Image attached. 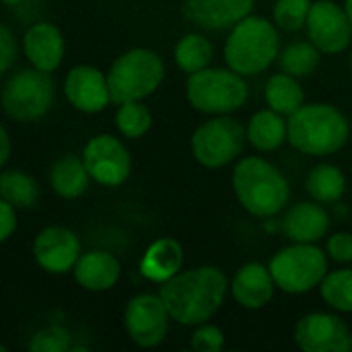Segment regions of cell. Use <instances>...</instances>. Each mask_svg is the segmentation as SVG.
<instances>
[{
	"mask_svg": "<svg viewBox=\"0 0 352 352\" xmlns=\"http://www.w3.org/2000/svg\"><path fill=\"white\" fill-rule=\"evenodd\" d=\"M231 283L219 266H198L182 270L159 287V295L167 305L171 320L186 328H196L212 320L227 295Z\"/></svg>",
	"mask_w": 352,
	"mask_h": 352,
	"instance_id": "obj_1",
	"label": "cell"
},
{
	"mask_svg": "<svg viewBox=\"0 0 352 352\" xmlns=\"http://www.w3.org/2000/svg\"><path fill=\"white\" fill-rule=\"evenodd\" d=\"M231 186L245 212L258 219L280 214L291 202V184L287 175L268 159L241 157L233 169Z\"/></svg>",
	"mask_w": 352,
	"mask_h": 352,
	"instance_id": "obj_2",
	"label": "cell"
},
{
	"mask_svg": "<svg viewBox=\"0 0 352 352\" xmlns=\"http://www.w3.org/2000/svg\"><path fill=\"white\" fill-rule=\"evenodd\" d=\"M289 120V144L307 157H330L342 151L351 136L346 116L332 103H305Z\"/></svg>",
	"mask_w": 352,
	"mask_h": 352,
	"instance_id": "obj_3",
	"label": "cell"
},
{
	"mask_svg": "<svg viewBox=\"0 0 352 352\" xmlns=\"http://www.w3.org/2000/svg\"><path fill=\"white\" fill-rule=\"evenodd\" d=\"M225 64L243 76H258L280 56V35L274 21L248 14L229 29L223 47Z\"/></svg>",
	"mask_w": 352,
	"mask_h": 352,
	"instance_id": "obj_4",
	"label": "cell"
},
{
	"mask_svg": "<svg viewBox=\"0 0 352 352\" xmlns=\"http://www.w3.org/2000/svg\"><path fill=\"white\" fill-rule=\"evenodd\" d=\"M165 80V62L151 47H132L120 54L109 70L107 82L116 105L128 101H144Z\"/></svg>",
	"mask_w": 352,
	"mask_h": 352,
	"instance_id": "obj_5",
	"label": "cell"
},
{
	"mask_svg": "<svg viewBox=\"0 0 352 352\" xmlns=\"http://www.w3.org/2000/svg\"><path fill=\"white\" fill-rule=\"evenodd\" d=\"M250 97L245 76L233 68L208 66L188 76L186 99L198 113L231 116L239 111Z\"/></svg>",
	"mask_w": 352,
	"mask_h": 352,
	"instance_id": "obj_6",
	"label": "cell"
},
{
	"mask_svg": "<svg viewBox=\"0 0 352 352\" xmlns=\"http://www.w3.org/2000/svg\"><path fill=\"white\" fill-rule=\"evenodd\" d=\"M328 252L318 243H293L272 254L268 268L278 291L287 295H305L320 289L328 270Z\"/></svg>",
	"mask_w": 352,
	"mask_h": 352,
	"instance_id": "obj_7",
	"label": "cell"
},
{
	"mask_svg": "<svg viewBox=\"0 0 352 352\" xmlns=\"http://www.w3.org/2000/svg\"><path fill=\"white\" fill-rule=\"evenodd\" d=\"M248 128L231 116H210L190 138V151L198 165L223 169L241 159L248 144Z\"/></svg>",
	"mask_w": 352,
	"mask_h": 352,
	"instance_id": "obj_8",
	"label": "cell"
},
{
	"mask_svg": "<svg viewBox=\"0 0 352 352\" xmlns=\"http://www.w3.org/2000/svg\"><path fill=\"white\" fill-rule=\"evenodd\" d=\"M56 89L47 72L37 68H21L12 72L0 91V103L12 122L31 124L41 120L54 105Z\"/></svg>",
	"mask_w": 352,
	"mask_h": 352,
	"instance_id": "obj_9",
	"label": "cell"
},
{
	"mask_svg": "<svg viewBox=\"0 0 352 352\" xmlns=\"http://www.w3.org/2000/svg\"><path fill=\"white\" fill-rule=\"evenodd\" d=\"M171 316L161 295L138 293L124 307V330L138 349H157L169 334Z\"/></svg>",
	"mask_w": 352,
	"mask_h": 352,
	"instance_id": "obj_10",
	"label": "cell"
},
{
	"mask_svg": "<svg viewBox=\"0 0 352 352\" xmlns=\"http://www.w3.org/2000/svg\"><path fill=\"white\" fill-rule=\"evenodd\" d=\"M82 161L91 179L103 188H120L132 173V155L113 134H95L82 148Z\"/></svg>",
	"mask_w": 352,
	"mask_h": 352,
	"instance_id": "obj_11",
	"label": "cell"
},
{
	"mask_svg": "<svg viewBox=\"0 0 352 352\" xmlns=\"http://www.w3.org/2000/svg\"><path fill=\"white\" fill-rule=\"evenodd\" d=\"M297 349L303 352L352 351V332L346 322L332 311L305 314L293 330Z\"/></svg>",
	"mask_w": 352,
	"mask_h": 352,
	"instance_id": "obj_12",
	"label": "cell"
},
{
	"mask_svg": "<svg viewBox=\"0 0 352 352\" xmlns=\"http://www.w3.org/2000/svg\"><path fill=\"white\" fill-rule=\"evenodd\" d=\"M305 29L309 41L328 56L342 54L352 41V25L346 8L334 0H316Z\"/></svg>",
	"mask_w": 352,
	"mask_h": 352,
	"instance_id": "obj_13",
	"label": "cell"
},
{
	"mask_svg": "<svg viewBox=\"0 0 352 352\" xmlns=\"http://www.w3.org/2000/svg\"><path fill=\"white\" fill-rule=\"evenodd\" d=\"M80 239L78 235L62 225L43 227L33 239V260L35 264L54 276H62L74 270L80 258Z\"/></svg>",
	"mask_w": 352,
	"mask_h": 352,
	"instance_id": "obj_14",
	"label": "cell"
},
{
	"mask_svg": "<svg viewBox=\"0 0 352 352\" xmlns=\"http://www.w3.org/2000/svg\"><path fill=\"white\" fill-rule=\"evenodd\" d=\"M64 97L66 101L82 113H99L111 101L107 72L99 70L93 64H76L66 72L64 78Z\"/></svg>",
	"mask_w": 352,
	"mask_h": 352,
	"instance_id": "obj_15",
	"label": "cell"
},
{
	"mask_svg": "<svg viewBox=\"0 0 352 352\" xmlns=\"http://www.w3.org/2000/svg\"><path fill=\"white\" fill-rule=\"evenodd\" d=\"M274 276L268 264L248 262L243 264L231 278V297L233 301L248 311L264 309L276 293Z\"/></svg>",
	"mask_w": 352,
	"mask_h": 352,
	"instance_id": "obj_16",
	"label": "cell"
},
{
	"mask_svg": "<svg viewBox=\"0 0 352 352\" xmlns=\"http://www.w3.org/2000/svg\"><path fill=\"white\" fill-rule=\"evenodd\" d=\"M64 35L54 23H33L23 35V54L27 62L41 72L52 74L58 70L64 60Z\"/></svg>",
	"mask_w": 352,
	"mask_h": 352,
	"instance_id": "obj_17",
	"label": "cell"
},
{
	"mask_svg": "<svg viewBox=\"0 0 352 352\" xmlns=\"http://www.w3.org/2000/svg\"><path fill=\"white\" fill-rule=\"evenodd\" d=\"M256 0H184L186 16L206 31H225L252 14Z\"/></svg>",
	"mask_w": 352,
	"mask_h": 352,
	"instance_id": "obj_18",
	"label": "cell"
},
{
	"mask_svg": "<svg viewBox=\"0 0 352 352\" xmlns=\"http://www.w3.org/2000/svg\"><path fill=\"white\" fill-rule=\"evenodd\" d=\"M72 276L76 285L89 293H107L120 283L122 264L105 250H89L80 254Z\"/></svg>",
	"mask_w": 352,
	"mask_h": 352,
	"instance_id": "obj_19",
	"label": "cell"
},
{
	"mask_svg": "<svg viewBox=\"0 0 352 352\" xmlns=\"http://www.w3.org/2000/svg\"><path fill=\"white\" fill-rule=\"evenodd\" d=\"M330 214L324 204L305 200L289 208L283 219V233L293 243H318L328 237Z\"/></svg>",
	"mask_w": 352,
	"mask_h": 352,
	"instance_id": "obj_20",
	"label": "cell"
},
{
	"mask_svg": "<svg viewBox=\"0 0 352 352\" xmlns=\"http://www.w3.org/2000/svg\"><path fill=\"white\" fill-rule=\"evenodd\" d=\"M138 268L146 280L155 285H163L182 272L184 245L175 237H159L144 250Z\"/></svg>",
	"mask_w": 352,
	"mask_h": 352,
	"instance_id": "obj_21",
	"label": "cell"
},
{
	"mask_svg": "<svg viewBox=\"0 0 352 352\" xmlns=\"http://www.w3.org/2000/svg\"><path fill=\"white\" fill-rule=\"evenodd\" d=\"M47 179L56 196L64 200H76L87 192L91 175L87 171L82 155L64 153L52 163L47 171Z\"/></svg>",
	"mask_w": 352,
	"mask_h": 352,
	"instance_id": "obj_22",
	"label": "cell"
},
{
	"mask_svg": "<svg viewBox=\"0 0 352 352\" xmlns=\"http://www.w3.org/2000/svg\"><path fill=\"white\" fill-rule=\"evenodd\" d=\"M245 128L250 144L260 153L278 151L285 142H289V120L270 107L256 111Z\"/></svg>",
	"mask_w": 352,
	"mask_h": 352,
	"instance_id": "obj_23",
	"label": "cell"
},
{
	"mask_svg": "<svg viewBox=\"0 0 352 352\" xmlns=\"http://www.w3.org/2000/svg\"><path fill=\"white\" fill-rule=\"evenodd\" d=\"M264 99L270 109L289 118L305 105V91L297 76L283 70L268 76L264 85Z\"/></svg>",
	"mask_w": 352,
	"mask_h": 352,
	"instance_id": "obj_24",
	"label": "cell"
},
{
	"mask_svg": "<svg viewBox=\"0 0 352 352\" xmlns=\"http://www.w3.org/2000/svg\"><path fill=\"white\" fill-rule=\"evenodd\" d=\"M305 192L320 204H334L346 192V175L338 165L320 163L309 169L305 179Z\"/></svg>",
	"mask_w": 352,
	"mask_h": 352,
	"instance_id": "obj_25",
	"label": "cell"
},
{
	"mask_svg": "<svg viewBox=\"0 0 352 352\" xmlns=\"http://www.w3.org/2000/svg\"><path fill=\"white\" fill-rule=\"evenodd\" d=\"M173 60H175V66L190 76V74L200 72L212 64L214 45L206 35H202L198 31L186 33L177 39V43L173 47Z\"/></svg>",
	"mask_w": 352,
	"mask_h": 352,
	"instance_id": "obj_26",
	"label": "cell"
},
{
	"mask_svg": "<svg viewBox=\"0 0 352 352\" xmlns=\"http://www.w3.org/2000/svg\"><path fill=\"white\" fill-rule=\"evenodd\" d=\"M0 198L19 210H29L39 200V186L21 169H4L0 173Z\"/></svg>",
	"mask_w": 352,
	"mask_h": 352,
	"instance_id": "obj_27",
	"label": "cell"
},
{
	"mask_svg": "<svg viewBox=\"0 0 352 352\" xmlns=\"http://www.w3.org/2000/svg\"><path fill=\"white\" fill-rule=\"evenodd\" d=\"M320 60H322V52L311 41H293L278 56L280 70L297 78L311 76L318 70Z\"/></svg>",
	"mask_w": 352,
	"mask_h": 352,
	"instance_id": "obj_28",
	"label": "cell"
},
{
	"mask_svg": "<svg viewBox=\"0 0 352 352\" xmlns=\"http://www.w3.org/2000/svg\"><path fill=\"white\" fill-rule=\"evenodd\" d=\"M320 297L330 309L352 314V268L328 272L320 285Z\"/></svg>",
	"mask_w": 352,
	"mask_h": 352,
	"instance_id": "obj_29",
	"label": "cell"
},
{
	"mask_svg": "<svg viewBox=\"0 0 352 352\" xmlns=\"http://www.w3.org/2000/svg\"><path fill=\"white\" fill-rule=\"evenodd\" d=\"M113 122H116L118 132L124 138L136 140V138H142L151 130L153 113L148 105H144V101H128V103H120Z\"/></svg>",
	"mask_w": 352,
	"mask_h": 352,
	"instance_id": "obj_30",
	"label": "cell"
},
{
	"mask_svg": "<svg viewBox=\"0 0 352 352\" xmlns=\"http://www.w3.org/2000/svg\"><path fill=\"white\" fill-rule=\"evenodd\" d=\"M311 4V0H276L272 8V21L283 31H299L307 25Z\"/></svg>",
	"mask_w": 352,
	"mask_h": 352,
	"instance_id": "obj_31",
	"label": "cell"
},
{
	"mask_svg": "<svg viewBox=\"0 0 352 352\" xmlns=\"http://www.w3.org/2000/svg\"><path fill=\"white\" fill-rule=\"evenodd\" d=\"M72 346H74L72 336L62 326L41 328L27 342V351L29 352H70Z\"/></svg>",
	"mask_w": 352,
	"mask_h": 352,
	"instance_id": "obj_32",
	"label": "cell"
},
{
	"mask_svg": "<svg viewBox=\"0 0 352 352\" xmlns=\"http://www.w3.org/2000/svg\"><path fill=\"white\" fill-rule=\"evenodd\" d=\"M190 349L194 352H221L225 349V334L214 324H200L190 336Z\"/></svg>",
	"mask_w": 352,
	"mask_h": 352,
	"instance_id": "obj_33",
	"label": "cell"
},
{
	"mask_svg": "<svg viewBox=\"0 0 352 352\" xmlns=\"http://www.w3.org/2000/svg\"><path fill=\"white\" fill-rule=\"evenodd\" d=\"M328 258L336 264H351L352 262V233L338 231L328 237L326 241Z\"/></svg>",
	"mask_w": 352,
	"mask_h": 352,
	"instance_id": "obj_34",
	"label": "cell"
},
{
	"mask_svg": "<svg viewBox=\"0 0 352 352\" xmlns=\"http://www.w3.org/2000/svg\"><path fill=\"white\" fill-rule=\"evenodd\" d=\"M16 54H19L16 35L6 23H2L0 25V74L2 76L8 74V70L16 62Z\"/></svg>",
	"mask_w": 352,
	"mask_h": 352,
	"instance_id": "obj_35",
	"label": "cell"
},
{
	"mask_svg": "<svg viewBox=\"0 0 352 352\" xmlns=\"http://www.w3.org/2000/svg\"><path fill=\"white\" fill-rule=\"evenodd\" d=\"M16 210L10 202L0 200V241L6 243L16 231Z\"/></svg>",
	"mask_w": 352,
	"mask_h": 352,
	"instance_id": "obj_36",
	"label": "cell"
},
{
	"mask_svg": "<svg viewBox=\"0 0 352 352\" xmlns=\"http://www.w3.org/2000/svg\"><path fill=\"white\" fill-rule=\"evenodd\" d=\"M8 157H10V134H8V128L2 126L0 128V165L2 167H6Z\"/></svg>",
	"mask_w": 352,
	"mask_h": 352,
	"instance_id": "obj_37",
	"label": "cell"
},
{
	"mask_svg": "<svg viewBox=\"0 0 352 352\" xmlns=\"http://www.w3.org/2000/svg\"><path fill=\"white\" fill-rule=\"evenodd\" d=\"M344 8H346V14H349L352 25V0H344Z\"/></svg>",
	"mask_w": 352,
	"mask_h": 352,
	"instance_id": "obj_38",
	"label": "cell"
},
{
	"mask_svg": "<svg viewBox=\"0 0 352 352\" xmlns=\"http://www.w3.org/2000/svg\"><path fill=\"white\" fill-rule=\"evenodd\" d=\"M2 2H4L6 6H19V4H21L23 0H2Z\"/></svg>",
	"mask_w": 352,
	"mask_h": 352,
	"instance_id": "obj_39",
	"label": "cell"
},
{
	"mask_svg": "<svg viewBox=\"0 0 352 352\" xmlns=\"http://www.w3.org/2000/svg\"><path fill=\"white\" fill-rule=\"evenodd\" d=\"M351 72H352V54H351Z\"/></svg>",
	"mask_w": 352,
	"mask_h": 352,
	"instance_id": "obj_40",
	"label": "cell"
}]
</instances>
